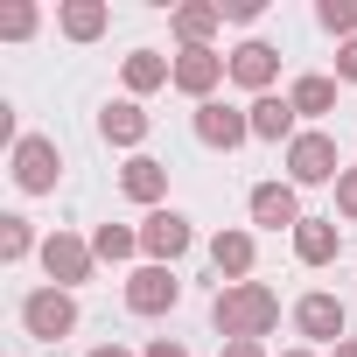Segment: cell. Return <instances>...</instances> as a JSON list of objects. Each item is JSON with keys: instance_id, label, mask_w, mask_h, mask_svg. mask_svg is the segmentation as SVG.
<instances>
[{"instance_id": "cell-30", "label": "cell", "mask_w": 357, "mask_h": 357, "mask_svg": "<svg viewBox=\"0 0 357 357\" xmlns=\"http://www.w3.org/2000/svg\"><path fill=\"white\" fill-rule=\"evenodd\" d=\"M218 357H266V343H225Z\"/></svg>"}, {"instance_id": "cell-10", "label": "cell", "mask_w": 357, "mask_h": 357, "mask_svg": "<svg viewBox=\"0 0 357 357\" xmlns=\"http://www.w3.org/2000/svg\"><path fill=\"white\" fill-rule=\"evenodd\" d=\"M225 70H231V63H225L218 50H183V56H175V91H190V98L204 105V98L218 91V77H225Z\"/></svg>"}, {"instance_id": "cell-3", "label": "cell", "mask_w": 357, "mask_h": 357, "mask_svg": "<svg viewBox=\"0 0 357 357\" xmlns=\"http://www.w3.org/2000/svg\"><path fill=\"white\" fill-rule=\"evenodd\" d=\"M190 238H197V231H190L183 211H154V218L140 225V252H147L154 266H175V259L190 252Z\"/></svg>"}, {"instance_id": "cell-17", "label": "cell", "mask_w": 357, "mask_h": 357, "mask_svg": "<svg viewBox=\"0 0 357 357\" xmlns=\"http://www.w3.org/2000/svg\"><path fill=\"white\" fill-rule=\"evenodd\" d=\"M245 112H252V133H259V140H294V105H287V98L266 91V98H252Z\"/></svg>"}, {"instance_id": "cell-28", "label": "cell", "mask_w": 357, "mask_h": 357, "mask_svg": "<svg viewBox=\"0 0 357 357\" xmlns=\"http://www.w3.org/2000/svg\"><path fill=\"white\" fill-rule=\"evenodd\" d=\"M147 357H190V350L175 343V336H154V343H147Z\"/></svg>"}, {"instance_id": "cell-27", "label": "cell", "mask_w": 357, "mask_h": 357, "mask_svg": "<svg viewBox=\"0 0 357 357\" xmlns=\"http://www.w3.org/2000/svg\"><path fill=\"white\" fill-rule=\"evenodd\" d=\"M218 15H231V22H252V15H259V0H218Z\"/></svg>"}, {"instance_id": "cell-5", "label": "cell", "mask_w": 357, "mask_h": 357, "mask_svg": "<svg viewBox=\"0 0 357 357\" xmlns=\"http://www.w3.org/2000/svg\"><path fill=\"white\" fill-rule=\"evenodd\" d=\"M287 175H294V183H329V175H343L336 140L329 133H294L287 140Z\"/></svg>"}, {"instance_id": "cell-23", "label": "cell", "mask_w": 357, "mask_h": 357, "mask_svg": "<svg viewBox=\"0 0 357 357\" xmlns=\"http://www.w3.org/2000/svg\"><path fill=\"white\" fill-rule=\"evenodd\" d=\"M0 36H8V43H29V36H36V8H29V0L0 8Z\"/></svg>"}, {"instance_id": "cell-24", "label": "cell", "mask_w": 357, "mask_h": 357, "mask_svg": "<svg viewBox=\"0 0 357 357\" xmlns=\"http://www.w3.org/2000/svg\"><path fill=\"white\" fill-rule=\"evenodd\" d=\"M36 245V231H29V218H0V259H22Z\"/></svg>"}, {"instance_id": "cell-15", "label": "cell", "mask_w": 357, "mask_h": 357, "mask_svg": "<svg viewBox=\"0 0 357 357\" xmlns=\"http://www.w3.org/2000/svg\"><path fill=\"white\" fill-rule=\"evenodd\" d=\"M119 190H126L133 204H161V190H168V168H161V161H147V154H133V161L119 168Z\"/></svg>"}, {"instance_id": "cell-9", "label": "cell", "mask_w": 357, "mask_h": 357, "mask_svg": "<svg viewBox=\"0 0 357 357\" xmlns=\"http://www.w3.org/2000/svg\"><path fill=\"white\" fill-rule=\"evenodd\" d=\"M343 322H350V315H343L336 294H301V301H294V329L315 336V343H343Z\"/></svg>"}, {"instance_id": "cell-26", "label": "cell", "mask_w": 357, "mask_h": 357, "mask_svg": "<svg viewBox=\"0 0 357 357\" xmlns=\"http://www.w3.org/2000/svg\"><path fill=\"white\" fill-rule=\"evenodd\" d=\"M336 211L357 225V168H343V175H336Z\"/></svg>"}, {"instance_id": "cell-19", "label": "cell", "mask_w": 357, "mask_h": 357, "mask_svg": "<svg viewBox=\"0 0 357 357\" xmlns=\"http://www.w3.org/2000/svg\"><path fill=\"white\" fill-rule=\"evenodd\" d=\"M56 22H63L70 43H98V36H105V8H98V0H70Z\"/></svg>"}, {"instance_id": "cell-14", "label": "cell", "mask_w": 357, "mask_h": 357, "mask_svg": "<svg viewBox=\"0 0 357 357\" xmlns=\"http://www.w3.org/2000/svg\"><path fill=\"white\" fill-rule=\"evenodd\" d=\"M211 259H218V273H231V287L252 273V259H259V245H252V231H218L211 238Z\"/></svg>"}, {"instance_id": "cell-33", "label": "cell", "mask_w": 357, "mask_h": 357, "mask_svg": "<svg viewBox=\"0 0 357 357\" xmlns=\"http://www.w3.org/2000/svg\"><path fill=\"white\" fill-rule=\"evenodd\" d=\"M280 357H315V350H280Z\"/></svg>"}, {"instance_id": "cell-6", "label": "cell", "mask_w": 357, "mask_h": 357, "mask_svg": "<svg viewBox=\"0 0 357 357\" xmlns=\"http://www.w3.org/2000/svg\"><path fill=\"white\" fill-rule=\"evenodd\" d=\"M91 259H98V252H91L84 238H70V231H50V238H43V273H50L56 287L91 280Z\"/></svg>"}, {"instance_id": "cell-13", "label": "cell", "mask_w": 357, "mask_h": 357, "mask_svg": "<svg viewBox=\"0 0 357 357\" xmlns=\"http://www.w3.org/2000/svg\"><path fill=\"white\" fill-rule=\"evenodd\" d=\"M294 259L301 266H329L336 259V225L329 218H301L294 225Z\"/></svg>"}, {"instance_id": "cell-22", "label": "cell", "mask_w": 357, "mask_h": 357, "mask_svg": "<svg viewBox=\"0 0 357 357\" xmlns=\"http://www.w3.org/2000/svg\"><path fill=\"white\" fill-rule=\"evenodd\" d=\"M91 252H98V259H133V252H140V231H126V225H98V231H91Z\"/></svg>"}, {"instance_id": "cell-2", "label": "cell", "mask_w": 357, "mask_h": 357, "mask_svg": "<svg viewBox=\"0 0 357 357\" xmlns=\"http://www.w3.org/2000/svg\"><path fill=\"white\" fill-rule=\"evenodd\" d=\"M22 329H29L36 343L70 336V329H77V301H70V287H36V294L22 301Z\"/></svg>"}, {"instance_id": "cell-12", "label": "cell", "mask_w": 357, "mask_h": 357, "mask_svg": "<svg viewBox=\"0 0 357 357\" xmlns=\"http://www.w3.org/2000/svg\"><path fill=\"white\" fill-rule=\"evenodd\" d=\"M273 70H280V50H273V43H238V50H231V77H238L245 91H259V98H266Z\"/></svg>"}, {"instance_id": "cell-4", "label": "cell", "mask_w": 357, "mask_h": 357, "mask_svg": "<svg viewBox=\"0 0 357 357\" xmlns=\"http://www.w3.org/2000/svg\"><path fill=\"white\" fill-rule=\"evenodd\" d=\"M56 168H63V154H56V140H43V133H29V140H15V183H22L29 197H43V190H56Z\"/></svg>"}, {"instance_id": "cell-1", "label": "cell", "mask_w": 357, "mask_h": 357, "mask_svg": "<svg viewBox=\"0 0 357 357\" xmlns=\"http://www.w3.org/2000/svg\"><path fill=\"white\" fill-rule=\"evenodd\" d=\"M211 322L225 329V343H259V336L280 322V294L259 287V280H238V287H225V294L211 301Z\"/></svg>"}, {"instance_id": "cell-32", "label": "cell", "mask_w": 357, "mask_h": 357, "mask_svg": "<svg viewBox=\"0 0 357 357\" xmlns=\"http://www.w3.org/2000/svg\"><path fill=\"white\" fill-rule=\"evenodd\" d=\"M329 357H357V336H343V343H336V350H329Z\"/></svg>"}, {"instance_id": "cell-25", "label": "cell", "mask_w": 357, "mask_h": 357, "mask_svg": "<svg viewBox=\"0 0 357 357\" xmlns=\"http://www.w3.org/2000/svg\"><path fill=\"white\" fill-rule=\"evenodd\" d=\"M315 22H322L329 36H350V29H357V0H322V15H315Z\"/></svg>"}, {"instance_id": "cell-7", "label": "cell", "mask_w": 357, "mask_h": 357, "mask_svg": "<svg viewBox=\"0 0 357 357\" xmlns=\"http://www.w3.org/2000/svg\"><path fill=\"white\" fill-rule=\"evenodd\" d=\"M175 301H183V280H175L168 266L126 273V308H133V315H161V308H175Z\"/></svg>"}, {"instance_id": "cell-29", "label": "cell", "mask_w": 357, "mask_h": 357, "mask_svg": "<svg viewBox=\"0 0 357 357\" xmlns=\"http://www.w3.org/2000/svg\"><path fill=\"white\" fill-rule=\"evenodd\" d=\"M336 70H343V77L357 84V43H343V50H336Z\"/></svg>"}, {"instance_id": "cell-31", "label": "cell", "mask_w": 357, "mask_h": 357, "mask_svg": "<svg viewBox=\"0 0 357 357\" xmlns=\"http://www.w3.org/2000/svg\"><path fill=\"white\" fill-rule=\"evenodd\" d=\"M91 357H133V350H119V343H98V350H91Z\"/></svg>"}, {"instance_id": "cell-11", "label": "cell", "mask_w": 357, "mask_h": 357, "mask_svg": "<svg viewBox=\"0 0 357 357\" xmlns=\"http://www.w3.org/2000/svg\"><path fill=\"white\" fill-rule=\"evenodd\" d=\"M252 225H266V231H294V225H301V197H294V183H259V190H252Z\"/></svg>"}, {"instance_id": "cell-21", "label": "cell", "mask_w": 357, "mask_h": 357, "mask_svg": "<svg viewBox=\"0 0 357 357\" xmlns=\"http://www.w3.org/2000/svg\"><path fill=\"white\" fill-rule=\"evenodd\" d=\"M287 105H294V112H308V119H322V112L336 105V84H329V77H294Z\"/></svg>"}, {"instance_id": "cell-16", "label": "cell", "mask_w": 357, "mask_h": 357, "mask_svg": "<svg viewBox=\"0 0 357 357\" xmlns=\"http://www.w3.org/2000/svg\"><path fill=\"white\" fill-rule=\"evenodd\" d=\"M98 133H105L112 147H133V140H147V112H140L133 98H119V105L98 112Z\"/></svg>"}, {"instance_id": "cell-8", "label": "cell", "mask_w": 357, "mask_h": 357, "mask_svg": "<svg viewBox=\"0 0 357 357\" xmlns=\"http://www.w3.org/2000/svg\"><path fill=\"white\" fill-rule=\"evenodd\" d=\"M197 140H204V147H238V140H252V112L204 98V105H197Z\"/></svg>"}, {"instance_id": "cell-18", "label": "cell", "mask_w": 357, "mask_h": 357, "mask_svg": "<svg viewBox=\"0 0 357 357\" xmlns=\"http://www.w3.org/2000/svg\"><path fill=\"white\" fill-rule=\"evenodd\" d=\"M154 84H175V63L154 56V50H133L126 56V91H154Z\"/></svg>"}, {"instance_id": "cell-20", "label": "cell", "mask_w": 357, "mask_h": 357, "mask_svg": "<svg viewBox=\"0 0 357 357\" xmlns=\"http://www.w3.org/2000/svg\"><path fill=\"white\" fill-rule=\"evenodd\" d=\"M225 15H218V0L211 8H175V36H183L190 50H211V29H218Z\"/></svg>"}]
</instances>
